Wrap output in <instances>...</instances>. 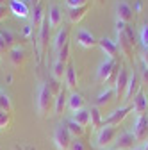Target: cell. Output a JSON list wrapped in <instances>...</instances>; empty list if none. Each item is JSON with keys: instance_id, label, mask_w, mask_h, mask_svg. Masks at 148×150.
Returning <instances> with one entry per match:
<instances>
[{"instance_id": "obj_3", "label": "cell", "mask_w": 148, "mask_h": 150, "mask_svg": "<svg viewBox=\"0 0 148 150\" xmlns=\"http://www.w3.org/2000/svg\"><path fill=\"white\" fill-rule=\"evenodd\" d=\"M118 138V129L113 127V125H104L100 130H98V134H97V141L95 145L100 148V150H107L109 145H113Z\"/></svg>"}, {"instance_id": "obj_38", "label": "cell", "mask_w": 148, "mask_h": 150, "mask_svg": "<svg viewBox=\"0 0 148 150\" xmlns=\"http://www.w3.org/2000/svg\"><path fill=\"white\" fill-rule=\"evenodd\" d=\"M32 30H34V27H32L30 23H27V25H23V30H22V36H23V38H27V40H29V38L32 36Z\"/></svg>"}, {"instance_id": "obj_41", "label": "cell", "mask_w": 148, "mask_h": 150, "mask_svg": "<svg viewBox=\"0 0 148 150\" xmlns=\"http://www.w3.org/2000/svg\"><path fill=\"white\" fill-rule=\"evenodd\" d=\"M4 52H9V50H7V45H6V41L2 40V36H0V54H4Z\"/></svg>"}, {"instance_id": "obj_30", "label": "cell", "mask_w": 148, "mask_h": 150, "mask_svg": "<svg viewBox=\"0 0 148 150\" xmlns=\"http://www.w3.org/2000/svg\"><path fill=\"white\" fill-rule=\"evenodd\" d=\"M47 86H48V89L52 91V95H54V97H55V95H59L61 86H59V81H57V79L50 77V79H48V82H47Z\"/></svg>"}, {"instance_id": "obj_20", "label": "cell", "mask_w": 148, "mask_h": 150, "mask_svg": "<svg viewBox=\"0 0 148 150\" xmlns=\"http://www.w3.org/2000/svg\"><path fill=\"white\" fill-rule=\"evenodd\" d=\"M64 84L70 91L75 93L77 86H79V81H77V71L73 66H66V75H64Z\"/></svg>"}, {"instance_id": "obj_16", "label": "cell", "mask_w": 148, "mask_h": 150, "mask_svg": "<svg viewBox=\"0 0 148 150\" xmlns=\"http://www.w3.org/2000/svg\"><path fill=\"white\" fill-rule=\"evenodd\" d=\"M132 100H134V104H132V111L136 112L137 116H143L144 112H146V109H148V102H146L144 93H143V91H139Z\"/></svg>"}, {"instance_id": "obj_21", "label": "cell", "mask_w": 148, "mask_h": 150, "mask_svg": "<svg viewBox=\"0 0 148 150\" xmlns=\"http://www.w3.org/2000/svg\"><path fill=\"white\" fill-rule=\"evenodd\" d=\"M89 123H91V129L93 130H100L104 127V120H102V115H100V109L97 105L89 109Z\"/></svg>"}, {"instance_id": "obj_8", "label": "cell", "mask_w": 148, "mask_h": 150, "mask_svg": "<svg viewBox=\"0 0 148 150\" xmlns=\"http://www.w3.org/2000/svg\"><path fill=\"white\" fill-rule=\"evenodd\" d=\"M137 143V139H136V136H134V132H121L118 138H116V141H114V146H116V150H134V145Z\"/></svg>"}, {"instance_id": "obj_43", "label": "cell", "mask_w": 148, "mask_h": 150, "mask_svg": "<svg viewBox=\"0 0 148 150\" xmlns=\"http://www.w3.org/2000/svg\"><path fill=\"white\" fill-rule=\"evenodd\" d=\"M141 7H143V4L141 2H136V11H141Z\"/></svg>"}, {"instance_id": "obj_22", "label": "cell", "mask_w": 148, "mask_h": 150, "mask_svg": "<svg viewBox=\"0 0 148 150\" xmlns=\"http://www.w3.org/2000/svg\"><path fill=\"white\" fill-rule=\"evenodd\" d=\"M45 20V13H43V6L38 4V6H34V11H32V16H30V25L34 29H39L41 23Z\"/></svg>"}, {"instance_id": "obj_26", "label": "cell", "mask_w": 148, "mask_h": 150, "mask_svg": "<svg viewBox=\"0 0 148 150\" xmlns=\"http://www.w3.org/2000/svg\"><path fill=\"white\" fill-rule=\"evenodd\" d=\"M66 43H68V29H61L57 34H55V38H54V48L59 52Z\"/></svg>"}, {"instance_id": "obj_1", "label": "cell", "mask_w": 148, "mask_h": 150, "mask_svg": "<svg viewBox=\"0 0 148 150\" xmlns=\"http://www.w3.org/2000/svg\"><path fill=\"white\" fill-rule=\"evenodd\" d=\"M118 71H120V64L118 61H111V59H105L100 63L98 70H97V81L98 82H116V77H118Z\"/></svg>"}, {"instance_id": "obj_7", "label": "cell", "mask_w": 148, "mask_h": 150, "mask_svg": "<svg viewBox=\"0 0 148 150\" xmlns=\"http://www.w3.org/2000/svg\"><path fill=\"white\" fill-rule=\"evenodd\" d=\"M132 111V105H125V107H120V109H116V111H113L111 115L104 120V125H113V127H116V125H120L127 116H128V112Z\"/></svg>"}, {"instance_id": "obj_2", "label": "cell", "mask_w": 148, "mask_h": 150, "mask_svg": "<svg viewBox=\"0 0 148 150\" xmlns=\"http://www.w3.org/2000/svg\"><path fill=\"white\" fill-rule=\"evenodd\" d=\"M54 100H55V97L52 95V91L48 89V86H47V84H39L38 100H36V109H38V115H39V116H45L47 112L50 111Z\"/></svg>"}, {"instance_id": "obj_34", "label": "cell", "mask_w": 148, "mask_h": 150, "mask_svg": "<svg viewBox=\"0 0 148 150\" xmlns=\"http://www.w3.org/2000/svg\"><path fill=\"white\" fill-rule=\"evenodd\" d=\"M70 150H87V145H86V143H84L80 138H73Z\"/></svg>"}, {"instance_id": "obj_29", "label": "cell", "mask_w": 148, "mask_h": 150, "mask_svg": "<svg viewBox=\"0 0 148 150\" xmlns=\"http://www.w3.org/2000/svg\"><path fill=\"white\" fill-rule=\"evenodd\" d=\"M0 36H2V40L6 41L7 50H11V48L16 47V45H14V43H16V36H14L11 30H7V29H6V30H0Z\"/></svg>"}, {"instance_id": "obj_4", "label": "cell", "mask_w": 148, "mask_h": 150, "mask_svg": "<svg viewBox=\"0 0 148 150\" xmlns=\"http://www.w3.org/2000/svg\"><path fill=\"white\" fill-rule=\"evenodd\" d=\"M52 139H54V145H55V148H57V150H70L71 141H73L71 134L68 132V129L64 125H57V127H55Z\"/></svg>"}, {"instance_id": "obj_25", "label": "cell", "mask_w": 148, "mask_h": 150, "mask_svg": "<svg viewBox=\"0 0 148 150\" xmlns=\"http://www.w3.org/2000/svg\"><path fill=\"white\" fill-rule=\"evenodd\" d=\"M64 127L68 129V132L71 134V138H80V136H84V127H82V125H79L77 122L68 120V122L64 123Z\"/></svg>"}, {"instance_id": "obj_6", "label": "cell", "mask_w": 148, "mask_h": 150, "mask_svg": "<svg viewBox=\"0 0 148 150\" xmlns=\"http://www.w3.org/2000/svg\"><path fill=\"white\" fill-rule=\"evenodd\" d=\"M98 47H100V50L107 55V59L118 61L120 50H118V45H116L113 40H109V38H102V40H98Z\"/></svg>"}, {"instance_id": "obj_33", "label": "cell", "mask_w": 148, "mask_h": 150, "mask_svg": "<svg viewBox=\"0 0 148 150\" xmlns=\"http://www.w3.org/2000/svg\"><path fill=\"white\" fill-rule=\"evenodd\" d=\"M9 122H11V112L0 109V129H6L9 125Z\"/></svg>"}, {"instance_id": "obj_37", "label": "cell", "mask_w": 148, "mask_h": 150, "mask_svg": "<svg viewBox=\"0 0 148 150\" xmlns=\"http://www.w3.org/2000/svg\"><path fill=\"white\" fill-rule=\"evenodd\" d=\"M127 27H128V23H125V22H121V20H118V18H116V34L125 32Z\"/></svg>"}, {"instance_id": "obj_35", "label": "cell", "mask_w": 148, "mask_h": 150, "mask_svg": "<svg viewBox=\"0 0 148 150\" xmlns=\"http://www.w3.org/2000/svg\"><path fill=\"white\" fill-rule=\"evenodd\" d=\"M89 4V0H66V6L70 9L73 7H82V6H87Z\"/></svg>"}, {"instance_id": "obj_44", "label": "cell", "mask_w": 148, "mask_h": 150, "mask_svg": "<svg viewBox=\"0 0 148 150\" xmlns=\"http://www.w3.org/2000/svg\"><path fill=\"white\" fill-rule=\"evenodd\" d=\"M32 4H34V6H38V4H39V0H32Z\"/></svg>"}, {"instance_id": "obj_19", "label": "cell", "mask_w": 148, "mask_h": 150, "mask_svg": "<svg viewBox=\"0 0 148 150\" xmlns=\"http://www.w3.org/2000/svg\"><path fill=\"white\" fill-rule=\"evenodd\" d=\"M9 59H11V63H13L14 68L23 66V63H25V50H23L22 47L11 48V50H9Z\"/></svg>"}, {"instance_id": "obj_5", "label": "cell", "mask_w": 148, "mask_h": 150, "mask_svg": "<svg viewBox=\"0 0 148 150\" xmlns=\"http://www.w3.org/2000/svg\"><path fill=\"white\" fill-rule=\"evenodd\" d=\"M128 79H130V75H128L127 68L120 66L118 77H116V82H114V91H116V97L121 98V100L125 97V91H127V86H128Z\"/></svg>"}, {"instance_id": "obj_11", "label": "cell", "mask_w": 148, "mask_h": 150, "mask_svg": "<svg viewBox=\"0 0 148 150\" xmlns=\"http://www.w3.org/2000/svg\"><path fill=\"white\" fill-rule=\"evenodd\" d=\"M116 14H118V20L128 23V22H132V20H134L136 11L130 7V4H128L127 0H121V2L116 4Z\"/></svg>"}, {"instance_id": "obj_10", "label": "cell", "mask_w": 148, "mask_h": 150, "mask_svg": "<svg viewBox=\"0 0 148 150\" xmlns=\"http://www.w3.org/2000/svg\"><path fill=\"white\" fill-rule=\"evenodd\" d=\"M132 132H134V136H136L137 141H146L148 139V116L146 115L137 116Z\"/></svg>"}, {"instance_id": "obj_39", "label": "cell", "mask_w": 148, "mask_h": 150, "mask_svg": "<svg viewBox=\"0 0 148 150\" xmlns=\"http://www.w3.org/2000/svg\"><path fill=\"white\" fill-rule=\"evenodd\" d=\"M139 77H141V82H143V84H148V68H146V66H143V68H141Z\"/></svg>"}, {"instance_id": "obj_23", "label": "cell", "mask_w": 148, "mask_h": 150, "mask_svg": "<svg viewBox=\"0 0 148 150\" xmlns=\"http://www.w3.org/2000/svg\"><path fill=\"white\" fill-rule=\"evenodd\" d=\"M113 97H116V91H114V88H107L105 91H102L100 95H98V98H97V107H102V105H105V104H109L111 100H113Z\"/></svg>"}, {"instance_id": "obj_27", "label": "cell", "mask_w": 148, "mask_h": 150, "mask_svg": "<svg viewBox=\"0 0 148 150\" xmlns=\"http://www.w3.org/2000/svg\"><path fill=\"white\" fill-rule=\"evenodd\" d=\"M66 63L63 61H55L54 66H52V77L54 79H57V81H63L64 79V75H66Z\"/></svg>"}, {"instance_id": "obj_12", "label": "cell", "mask_w": 148, "mask_h": 150, "mask_svg": "<svg viewBox=\"0 0 148 150\" xmlns=\"http://www.w3.org/2000/svg\"><path fill=\"white\" fill-rule=\"evenodd\" d=\"M118 36V50H120V54H123L127 59H132V54H134V45L128 41V38H127V34L125 32H120V34H116Z\"/></svg>"}, {"instance_id": "obj_13", "label": "cell", "mask_w": 148, "mask_h": 150, "mask_svg": "<svg viewBox=\"0 0 148 150\" xmlns=\"http://www.w3.org/2000/svg\"><path fill=\"white\" fill-rule=\"evenodd\" d=\"M77 43H79L82 48H93V47L98 45V40H97V38L91 34L89 30L80 29V30L77 32Z\"/></svg>"}, {"instance_id": "obj_18", "label": "cell", "mask_w": 148, "mask_h": 150, "mask_svg": "<svg viewBox=\"0 0 148 150\" xmlns=\"http://www.w3.org/2000/svg\"><path fill=\"white\" fill-rule=\"evenodd\" d=\"M91 9V6L87 4V6H82V7H73V9H70L68 11V20H70V23H79L82 18L87 14V11Z\"/></svg>"}, {"instance_id": "obj_42", "label": "cell", "mask_w": 148, "mask_h": 150, "mask_svg": "<svg viewBox=\"0 0 148 150\" xmlns=\"http://www.w3.org/2000/svg\"><path fill=\"white\" fill-rule=\"evenodd\" d=\"M141 59H143V66H146V68H148V50H144V52H143Z\"/></svg>"}, {"instance_id": "obj_32", "label": "cell", "mask_w": 148, "mask_h": 150, "mask_svg": "<svg viewBox=\"0 0 148 150\" xmlns=\"http://www.w3.org/2000/svg\"><path fill=\"white\" fill-rule=\"evenodd\" d=\"M0 109L2 111H7V112H11L13 111V105H11V98L7 97V95H0Z\"/></svg>"}, {"instance_id": "obj_17", "label": "cell", "mask_w": 148, "mask_h": 150, "mask_svg": "<svg viewBox=\"0 0 148 150\" xmlns=\"http://www.w3.org/2000/svg\"><path fill=\"white\" fill-rule=\"evenodd\" d=\"M48 23H50V29H55L63 23V11L59 9V6H50L48 7Z\"/></svg>"}, {"instance_id": "obj_15", "label": "cell", "mask_w": 148, "mask_h": 150, "mask_svg": "<svg viewBox=\"0 0 148 150\" xmlns=\"http://www.w3.org/2000/svg\"><path fill=\"white\" fill-rule=\"evenodd\" d=\"M84 105H86V102H84V97L80 95V93H71V95L68 97V102H66V107L71 111V112H77V111H80V109H84Z\"/></svg>"}, {"instance_id": "obj_47", "label": "cell", "mask_w": 148, "mask_h": 150, "mask_svg": "<svg viewBox=\"0 0 148 150\" xmlns=\"http://www.w3.org/2000/svg\"><path fill=\"white\" fill-rule=\"evenodd\" d=\"M134 150H144V148H134Z\"/></svg>"}, {"instance_id": "obj_40", "label": "cell", "mask_w": 148, "mask_h": 150, "mask_svg": "<svg viewBox=\"0 0 148 150\" xmlns=\"http://www.w3.org/2000/svg\"><path fill=\"white\" fill-rule=\"evenodd\" d=\"M7 16H9V11H7V7H6V6H0V22H4Z\"/></svg>"}, {"instance_id": "obj_31", "label": "cell", "mask_w": 148, "mask_h": 150, "mask_svg": "<svg viewBox=\"0 0 148 150\" xmlns=\"http://www.w3.org/2000/svg\"><path fill=\"white\" fill-rule=\"evenodd\" d=\"M68 59H70V43H66V45L57 52V61L68 63Z\"/></svg>"}, {"instance_id": "obj_46", "label": "cell", "mask_w": 148, "mask_h": 150, "mask_svg": "<svg viewBox=\"0 0 148 150\" xmlns=\"http://www.w3.org/2000/svg\"><path fill=\"white\" fill-rule=\"evenodd\" d=\"M143 148H144V150H148V141L144 143V146H143Z\"/></svg>"}, {"instance_id": "obj_14", "label": "cell", "mask_w": 148, "mask_h": 150, "mask_svg": "<svg viewBox=\"0 0 148 150\" xmlns=\"http://www.w3.org/2000/svg\"><path fill=\"white\" fill-rule=\"evenodd\" d=\"M9 9H11V13L16 18H22V20L29 18V6L23 2V0H11V2H9Z\"/></svg>"}, {"instance_id": "obj_36", "label": "cell", "mask_w": 148, "mask_h": 150, "mask_svg": "<svg viewBox=\"0 0 148 150\" xmlns=\"http://www.w3.org/2000/svg\"><path fill=\"white\" fill-rule=\"evenodd\" d=\"M141 43L144 48H148V25H143L141 29Z\"/></svg>"}, {"instance_id": "obj_45", "label": "cell", "mask_w": 148, "mask_h": 150, "mask_svg": "<svg viewBox=\"0 0 148 150\" xmlns=\"http://www.w3.org/2000/svg\"><path fill=\"white\" fill-rule=\"evenodd\" d=\"M6 2H7V0H0V6H6Z\"/></svg>"}, {"instance_id": "obj_28", "label": "cell", "mask_w": 148, "mask_h": 150, "mask_svg": "<svg viewBox=\"0 0 148 150\" xmlns=\"http://www.w3.org/2000/svg\"><path fill=\"white\" fill-rule=\"evenodd\" d=\"M71 120L77 122V123L82 125V127L89 125V109H80V111H77V112H73Z\"/></svg>"}, {"instance_id": "obj_48", "label": "cell", "mask_w": 148, "mask_h": 150, "mask_svg": "<svg viewBox=\"0 0 148 150\" xmlns=\"http://www.w3.org/2000/svg\"><path fill=\"white\" fill-rule=\"evenodd\" d=\"M0 95H2V89H0Z\"/></svg>"}, {"instance_id": "obj_24", "label": "cell", "mask_w": 148, "mask_h": 150, "mask_svg": "<svg viewBox=\"0 0 148 150\" xmlns=\"http://www.w3.org/2000/svg\"><path fill=\"white\" fill-rule=\"evenodd\" d=\"M54 102H55V105H54L55 115H63V111L66 109V102H68L64 89H61V91H59V95H55V100H54Z\"/></svg>"}, {"instance_id": "obj_9", "label": "cell", "mask_w": 148, "mask_h": 150, "mask_svg": "<svg viewBox=\"0 0 148 150\" xmlns=\"http://www.w3.org/2000/svg\"><path fill=\"white\" fill-rule=\"evenodd\" d=\"M139 91H141V77H139V73L134 71V73L130 75V79H128V86H127V91H125L123 100H125V102L132 100Z\"/></svg>"}]
</instances>
